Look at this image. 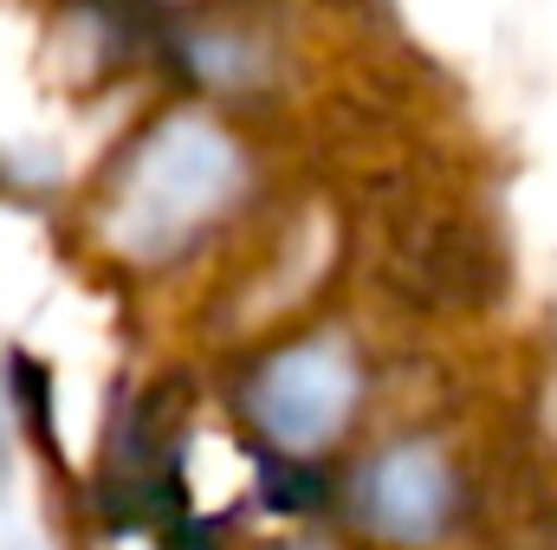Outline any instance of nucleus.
<instances>
[{"label": "nucleus", "instance_id": "nucleus-3", "mask_svg": "<svg viewBox=\"0 0 557 550\" xmlns=\"http://www.w3.org/2000/svg\"><path fill=\"white\" fill-rule=\"evenodd\" d=\"M350 518L389 550L441 545L460 518V466L434 434H396L350 473Z\"/></svg>", "mask_w": 557, "mask_h": 550}, {"label": "nucleus", "instance_id": "nucleus-4", "mask_svg": "<svg viewBox=\"0 0 557 550\" xmlns=\"http://www.w3.org/2000/svg\"><path fill=\"white\" fill-rule=\"evenodd\" d=\"M0 486H7V409H0Z\"/></svg>", "mask_w": 557, "mask_h": 550}, {"label": "nucleus", "instance_id": "nucleus-1", "mask_svg": "<svg viewBox=\"0 0 557 550\" xmlns=\"http://www.w3.org/2000/svg\"><path fill=\"white\" fill-rule=\"evenodd\" d=\"M253 182V162L240 137L201 111H175L124 155L117 182H111V208L104 227L117 240V253H131L143 266H162L175 253H188L201 234H214L240 195Z\"/></svg>", "mask_w": 557, "mask_h": 550}, {"label": "nucleus", "instance_id": "nucleus-2", "mask_svg": "<svg viewBox=\"0 0 557 550\" xmlns=\"http://www.w3.org/2000/svg\"><path fill=\"white\" fill-rule=\"evenodd\" d=\"M247 421L253 434L285 453V460H311L324 453L350 414L363 402V357L344 330H311L278 343L273 357L247 376Z\"/></svg>", "mask_w": 557, "mask_h": 550}, {"label": "nucleus", "instance_id": "nucleus-5", "mask_svg": "<svg viewBox=\"0 0 557 550\" xmlns=\"http://www.w3.org/2000/svg\"><path fill=\"white\" fill-rule=\"evenodd\" d=\"M169 7H182V0H169Z\"/></svg>", "mask_w": 557, "mask_h": 550}]
</instances>
